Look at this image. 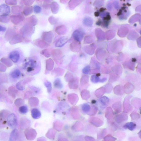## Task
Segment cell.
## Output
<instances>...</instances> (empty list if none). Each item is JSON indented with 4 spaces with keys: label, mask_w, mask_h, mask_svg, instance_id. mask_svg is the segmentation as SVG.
Wrapping results in <instances>:
<instances>
[{
    "label": "cell",
    "mask_w": 141,
    "mask_h": 141,
    "mask_svg": "<svg viewBox=\"0 0 141 141\" xmlns=\"http://www.w3.org/2000/svg\"><path fill=\"white\" fill-rule=\"evenodd\" d=\"M6 2L7 4L15 5L17 3L16 0H6Z\"/></svg>",
    "instance_id": "obj_13"
},
{
    "label": "cell",
    "mask_w": 141,
    "mask_h": 141,
    "mask_svg": "<svg viewBox=\"0 0 141 141\" xmlns=\"http://www.w3.org/2000/svg\"><path fill=\"white\" fill-rule=\"evenodd\" d=\"M95 16H98L99 15V14L98 12H96L95 13Z\"/></svg>",
    "instance_id": "obj_17"
},
{
    "label": "cell",
    "mask_w": 141,
    "mask_h": 141,
    "mask_svg": "<svg viewBox=\"0 0 141 141\" xmlns=\"http://www.w3.org/2000/svg\"><path fill=\"white\" fill-rule=\"evenodd\" d=\"M6 29L5 27L0 25V32H4L6 31Z\"/></svg>",
    "instance_id": "obj_16"
},
{
    "label": "cell",
    "mask_w": 141,
    "mask_h": 141,
    "mask_svg": "<svg viewBox=\"0 0 141 141\" xmlns=\"http://www.w3.org/2000/svg\"><path fill=\"white\" fill-rule=\"evenodd\" d=\"M22 75L21 70L19 68H15L10 72L9 75L10 79L12 80H17L19 79Z\"/></svg>",
    "instance_id": "obj_3"
},
{
    "label": "cell",
    "mask_w": 141,
    "mask_h": 141,
    "mask_svg": "<svg viewBox=\"0 0 141 141\" xmlns=\"http://www.w3.org/2000/svg\"><path fill=\"white\" fill-rule=\"evenodd\" d=\"M8 58L14 64H19L22 60V52L19 49H14L9 54Z\"/></svg>",
    "instance_id": "obj_2"
},
{
    "label": "cell",
    "mask_w": 141,
    "mask_h": 141,
    "mask_svg": "<svg viewBox=\"0 0 141 141\" xmlns=\"http://www.w3.org/2000/svg\"><path fill=\"white\" fill-rule=\"evenodd\" d=\"M69 38L67 37H62L60 39L57 41L56 44V46L57 47H61L63 46L68 41Z\"/></svg>",
    "instance_id": "obj_7"
},
{
    "label": "cell",
    "mask_w": 141,
    "mask_h": 141,
    "mask_svg": "<svg viewBox=\"0 0 141 141\" xmlns=\"http://www.w3.org/2000/svg\"><path fill=\"white\" fill-rule=\"evenodd\" d=\"M7 16L8 15H0V20L2 21V22H7L9 19V18L7 17Z\"/></svg>",
    "instance_id": "obj_14"
},
{
    "label": "cell",
    "mask_w": 141,
    "mask_h": 141,
    "mask_svg": "<svg viewBox=\"0 0 141 141\" xmlns=\"http://www.w3.org/2000/svg\"><path fill=\"white\" fill-rule=\"evenodd\" d=\"M89 67H86L85 68L83 69V72L84 73H88L89 70Z\"/></svg>",
    "instance_id": "obj_15"
},
{
    "label": "cell",
    "mask_w": 141,
    "mask_h": 141,
    "mask_svg": "<svg viewBox=\"0 0 141 141\" xmlns=\"http://www.w3.org/2000/svg\"><path fill=\"white\" fill-rule=\"evenodd\" d=\"M7 122V121L4 120L3 114H2L1 112V113L0 112V125L2 124H6Z\"/></svg>",
    "instance_id": "obj_11"
},
{
    "label": "cell",
    "mask_w": 141,
    "mask_h": 141,
    "mask_svg": "<svg viewBox=\"0 0 141 141\" xmlns=\"http://www.w3.org/2000/svg\"><path fill=\"white\" fill-rule=\"evenodd\" d=\"M31 115L34 119H37L40 118L41 116V112L36 108L33 109L31 111Z\"/></svg>",
    "instance_id": "obj_8"
},
{
    "label": "cell",
    "mask_w": 141,
    "mask_h": 141,
    "mask_svg": "<svg viewBox=\"0 0 141 141\" xmlns=\"http://www.w3.org/2000/svg\"><path fill=\"white\" fill-rule=\"evenodd\" d=\"M20 7L19 6H14L12 7V11L14 14H19Z\"/></svg>",
    "instance_id": "obj_12"
},
{
    "label": "cell",
    "mask_w": 141,
    "mask_h": 141,
    "mask_svg": "<svg viewBox=\"0 0 141 141\" xmlns=\"http://www.w3.org/2000/svg\"><path fill=\"white\" fill-rule=\"evenodd\" d=\"M37 61L33 58L26 59L23 62L22 69L28 73L34 71L37 66Z\"/></svg>",
    "instance_id": "obj_1"
},
{
    "label": "cell",
    "mask_w": 141,
    "mask_h": 141,
    "mask_svg": "<svg viewBox=\"0 0 141 141\" xmlns=\"http://www.w3.org/2000/svg\"><path fill=\"white\" fill-rule=\"evenodd\" d=\"M73 37L75 41L78 42H80L82 40L83 37V33L81 31L76 30L73 33Z\"/></svg>",
    "instance_id": "obj_6"
},
{
    "label": "cell",
    "mask_w": 141,
    "mask_h": 141,
    "mask_svg": "<svg viewBox=\"0 0 141 141\" xmlns=\"http://www.w3.org/2000/svg\"><path fill=\"white\" fill-rule=\"evenodd\" d=\"M19 111L20 113L22 114H25L27 113L28 108L27 106H23L20 107L19 108Z\"/></svg>",
    "instance_id": "obj_10"
},
{
    "label": "cell",
    "mask_w": 141,
    "mask_h": 141,
    "mask_svg": "<svg viewBox=\"0 0 141 141\" xmlns=\"http://www.w3.org/2000/svg\"><path fill=\"white\" fill-rule=\"evenodd\" d=\"M7 122L10 127L12 128H15L17 124V119L15 115L13 114H10L7 117Z\"/></svg>",
    "instance_id": "obj_4"
},
{
    "label": "cell",
    "mask_w": 141,
    "mask_h": 141,
    "mask_svg": "<svg viewBox=\"0 0 141 141\" xmlns=\"http://www.w3.org/2000/svg\"><path fill=\"white\" fill-rule=\"evenodd\" d=\"M21 15H14L11 16V19L13 22H18L19 21H20L21 19H22V17L21 16Z\"/></svg>",
    "instance_id": "obj_9"
},
{
    "label": "cell",
    "mask_w": 141,
    "mask_h": 141,
    "mask_svg": "<svg viewBox=\"0 0 141 141\" xmlns=\"http://www.w3.org/2000/svg\"><path fill=\"white\" fill-rule=\"evenodd\" d=\"M104 10V9L102 8L100 10V11H103Z\"/></svg>",
    "instance_id": "obj_18"
},
{
    "label": "cell",
    "mask_w": 141,
    "mask_h": 141,
    "mask_svg": "<svg viewBox=\"0 0 141 141\" xmlns=\"http://www.w3.org/2000/svg\"><path fill=\"white\" fill-rule=\"evenodd\" d=\"M10 11V7L7 5L3 4L0 6V15H8Z\"/></svg>",
    "instance_id": "obj_5"
}]
</instances>
